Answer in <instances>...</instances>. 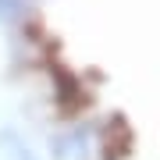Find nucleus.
<instances>
[{"instance_id":"f257e3e1","label":"nucleus","mask_w":160,"mask_h":160,"mask_svg":"<svg viewBox=\"0 0 160 160\" xmlns=\"http://www.w3.org/2000/svg\"><path fill=\"white\" fill-rule=\"evenodd\" d=\"M0 139H4V146H11V157H14V160H36L29 146H22V142H18V135H14V132H4Z\"/></svg>"}]
</instances>
